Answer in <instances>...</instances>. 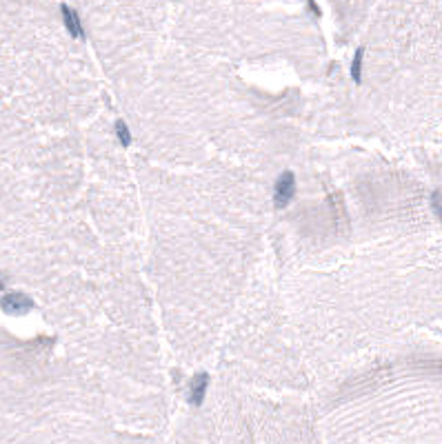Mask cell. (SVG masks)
Returning <instances> with one entry per match:
<instances>
[{"mask_svg": "<svg viewBox=\"0 0 442 444\" xmlns=\"http://www.w3.org/2000/svg\"><path fill=\"white\" fill-rule=\"evenodd\" d=\"M362 58H365V49H358L354 56V63H351V78H354L356 85L362 82Z\"/></svg>", "mask_w": 442, "mask_h": 444, "instance_id": "cell-5", "label": "cell"}, {"mask_svg": "<svg viewBox=\"0 0 442 444\" xmlns=\"http://www.w3.org/2000/svg\"><path fill=\"white\" fill-rule=\"evenodd\" d=\"M3 289H5V282H3V278H0V291H3Z\"/></svg>", "mask_w": 442, "mask_h": 444, "instance_id": "cell-9", "label": "cell"}, {"mask_svg": "<svg viewBox=\"0 0 442 444\" xmlns=\"http://www.w3.org/2000/svg\"><path fill=\"white\" fill-rule=\"evenodd\" d=\"M296 193V176L291 171H282L276 180V193H273V205L278 209H284L289 207V202L293 200Z\"/></svg>", "mask_w": 442, "mask_h": 444, "instance_id": "cell-1", "label": "cell"}, {"mask_svg": "<svg viewBox=\"0 0 442 444\" xmlns=\"http://www.w3.org/2000/svg\"><path fill=\"white\" fill-rule=\"evenodd\" d=\"M60 14H63V22L67 27V31L71 33L74 38H82L85 36V29H82V22L80 18H78V14L74 9L69 7V5H60Z\"/></svg>", "mask_w": 442, "mask_h": 444, "instance_id": "cell-4", "label": "cell"}, {"mask_svg": "<svg viewBox=\"0 0 442 444\" xmlns=\"http://www.w3.org/2000/svg\"><path fill=\"white\" fill-rule=\"evenodd\" d=\"M431 202H433V207H435V211H438V216L442 218V195H440V193H433V198H431Z\"/></svg>", "mask_w": 442, "mask_h": 444, "instance_id": "cell-7", "label": "cell"}, {"mask_svg": "<svg viewBox=\"0 0 442 444\" xmlns=\"http://www.w3.org/2000/svg\"><path fill=\"white\" fill-rule=\"evenodd\" d=\"M307 7H309L311 11H316V14H320V7H318L316 3H307Z\"/></svg>", "mask_w": 442, "mask_h": 444, "instance_id": "cell-8", "label": "cell"}, {"mask_svg": "<svg viewBox=\"0 0 442 444\" xmlns=\"http://www.w3.org/2000/svg\"><path fill=\"white\" fill-rule=\"evenodd\" d=\"M116 136H118V140L122 142V147H129L131 144V133H129V129H127V125L122 120L116 122Z\"/></svg>", "mask_w": 442, "mask_h": 444, "instance_id": "cell-6", "label": "cell"}, {"mask_svg": "<svg viewBox=\"0 0 442 444\" xmlns=\"http://www.w3.org/2000/svg\"><path fill=\"white\" fill-rule=\"evenodd\" d=\"M0 309L7 316H25V313H29L33 309V302L29 295L14 291V293H5L0 298Z\"/></svg>", "mask_w": 442, "mask_h": 444, "instance_id": "cell-2", "label": "cell"}, {"mask_svg": "<svg viewBox=\"0 0 442 444\" xmlns=\"http://www.w3.org/2000/svg\"><path fill=\"white\" fill-rule=\"evenodd\" d=\"M207 386H209V373H198L195 378L191 380L189 384V404L193 407H200L205 402V396H207Z\"/></svg>", "mask_w": 442, "mask_h": 444, "instance_id": "cell-3", "label": "cell"}]
</instances>
